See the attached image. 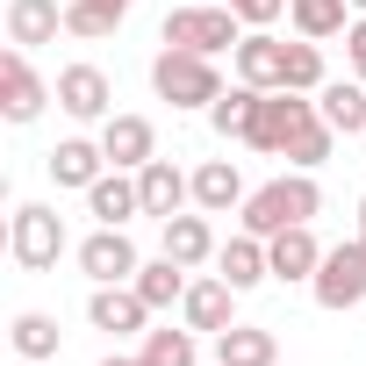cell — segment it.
<instances>
[{"instance_id":"obj_1","label":"cell","mask_w":366,"mask_h":366,"mask_svg":"<svg viewBox=\"0 0 366 366\" xmlns=\"http://www.w3.org/2000/svg\"><path fill=\"white\" fill-rule=\"evenodd\" d=\"M330 122H323V108L309 101V94H287V86H273V94H259V115H252V129H244V144L252 151H266V158H295L302 172H316L323 158H330Z\"/></svg>"},{"instance_id":"obj_2","label":"cell","mask_w":366,"mask_h":366,"mask_svg":"<svg viewBox=\"0 0 366 366\" xmlns=\"http://www.w3.org/2000/svg\"><path fill=\"white\" fill-rule=\"evenodd\" d=\"M323 209V187L295 165L287 179H266L259 194H244V230L252 237H280V230H295V223H309Z\"/></svg>"},{"instance_id":"obj_3","label":"cell","mask_w":366,"mask_h":366,"mask_svg":"<svg viewBox=\"0 0 366 366\" xmlns=\"http://www.w3.org/2000/svg\"><path fill=\"white\" fill-rule=\"evenodd\" d=\"M151 86H158V101H172V108H216V94H223L216 58H202V51H172V44L151 58Z\"/></svg>"},{"instance_id":"obj_4","label":"cell","mask_w":366,"mask_h":366,"mask_svg":"<svg viewBox=\"0 0 366 366\" xmlns=\"http://www.w3.org/2000/svg\"><path fill=\"white\" fill-rule=\"evenodd\" d=\"M8 252H15V266H22V273H51V266H58V252H65V216H58V209H44V202H22V209H15V223H8Z\"/></svg>"},{"instance_id":"obj_5","label":"cell","mask_w":366,"mask_h":366,"mask_svg":"<svg viewBox=\"0 0 366 366\" xmlns=\"http://www.w3.org/2000/svg\"><path fill=\"white\" fill-rule=\"evenodd\" d=\"M309 295H316V309H330V316L359 309V302H366V244H359V237L330 244L323 266H316V280H309Z\"/></svg>"},{"instance_id":"obj_6","label":"cell","mask_w":366,"mask_h":366,"mask_svg":"<svg viewBox=\"0 0 366 366\" xmlns=\"http://www.w3.org/2000/svg\"><path fill=\"white\" fill-rule=\"evenodd\" d=\"M165 44H172V51L223 58V51H237V44H244V29H237V15L216 0V8H172V15H165Z\"/></svg>"},{"instance_id":"obj_7","label":"cell","mask_w":366,"mask_h":366,"mask_svg":"<svg viewBox=\"0 0 366 366\" xmlns=\"http://www.w3.org/2000/svg\"><path fill=\"white\" fill-rule=\"evenodd\" d=\"M51 101H58V86L36 79L29 51H8V58H0V115H8V122H36Z\"/></svg>"},{"instance_id":"obj_8","label":"cell","mask_w":366,"mask_h":366,"mask_svg":"<svg viewBox=\"0 0 366 366\" xmlns=\"http://www.w3.org/2000/svg\"><path fill=\"white\" fill-rule=\"evenodd\" d=\"M79 266H86V280H94V287H122V280H137V266H144V259H137L129 230H108V223H101V230L79 244Z\"/></svg>"},{"instance_id":"obj_9","label":"cell","mask_w":366,"mask_h":366,"mask_svg":"<svg viewBox=\"0 0 366 366\" xmlns=\"http://www.w3.org/2000/svg\"><path fill=\"white\" fill-rule=\"evenodd\" d=\"M58 108H65L72 122H108V108H115L108 72H101V65H65V72H58Z\"/></svg>"},{"instance_id":"obj_10","label":"cell","mask_w":366,"mask_h":366,"mask_svg":"<svg viewBox=\"0 0 366 366\" xmlns=\"http://www.w3.org/2000/svg\"><path fill=\"white\" fill-rule=\"evenodd\" d=\"M86 216L108 223V230H129V216H144V187H137L122 165H108L94 187H86Z\"/></svg>"},{"instance_id":"obj_11","label":"cell","mask_w":366,"mask_h":366,"mask_svg":"<svg viewBox=\"0 0 366 366\" xmlns=\"http://www.w3.org/2000/svg\"><path fill=\"white\" fill-rule=\"evenodd\" d=\"M101 151H108V165L144 172V165L158 158V129H151L144 115H108V122H101Z\"/></svg>"},{"instance_id":"obj_12","label":"cell","mask_w":366,"mask_h":366,"mask_svg":"<svg viewBox=\"0 0 366 366\" xmlns=\"http://www.w3.org/2000/svg\"><path fill=\"white\" fill-rule=\"evenodd\" d=\"M137 187H144V216H179V209H187L194 202V172H179L172 158H151L144 172H137Z\"/></svg>"},{"instance_id":"obj_13","label":"cell","mask_w":366,"mask_h":366,"mask_svg":"<svg viewBox=\"0 0 366 366\" xmlns=\"http://www.w3.org/2000/svg\"><path fill=\"white\" fill-rule=\"evenodd\" d=\"M237 287L216 273V280H187V302H179V316H187V330H209V337H223L237 316Z\"/></svg>"},{"instance_id":"obj_14","label":"cell","mask_w":366,"mask_h":366,"mask_svg":"<svg viewBox=\"0 0 366 366\" xmlns=\"http://www.w3.org/2000/svg\"><path fill=\"white\" fill-rule=\"evenodd\" d=\"M237 79H244V86H259V94L287 86V44H280V36H266V29H252V36L237 44Z\"/></svg>"},{"instance_id":"obj_15","label":"cell","mask_w":366,"mask_h":366,"mask_svg":"<svg viewBox=\"0 0 366 366\" xmlns=\"http://www.w3.org/2000/svg\"><path fill=\"white\" fill-rule=\"evenodd\" d=\"M266 259H273V280H316L323 244H316V230H309V223H295V230L266 237Z\"/></svg>"},{"instance_id":"obj_16","label":"cell","mask_w":366,"mask_h":366,"mask_svg":"<svg viewBox=\"0 0 366 366\" xmlns=\"http://www.w3.org/2000/svg\"><path fill=\"white\" fill-rule=\"evenodd\" d=\"M216 273L237 287V295H252L259 280H273V259H266V237H252V230H237L223 252H216Z\"/></svg>"},{"instance_id":"obj_17","label":"cell","mask_w":366,"mask_h":366,"mask_svg":"<svg viewBox=\"0 0 366 366\" xmlns=\"http://www.w3.org/2000/svg\"><path fill=\"white\" fill-rule=\"evenodd\" d=\"M58 29H65V8H58V0H8V44H15V51L58 44Z\"/></svg>"},{"instance_id":"obj_18","label":"cell","mask_w":366,"mask_h":366,"mask_svg":"<svg viewBox=\"0 0 366 366\" xmlns=\"http://www.w3.org/2000/svg\"><path fill=\"white\" fill-rule=\"evenodd\" d=\"M144 316H151V302H144L129 280H122V287H94V302H86V323H94V330H115V337H122V330H144Z\"/></svg>"},{"instance_id":"obj_19","label":"cell","mask_w":366,"mask_h":366,"mask_svg":"<svg viewBox=\"0 0 366 366\" xmlns=\"http://www.w3.org/2000/svg\"><path fill=\"white\" fill-rule=\"evenodd\" d=\"M194 209H202V216H230V209H244V179H237L230 158L194 165Z\"/></svg>"},{"instance_id":"obj_20","label":"cell","mask_w":366,"mask_h":366,"mask_svg":"<svg viewBox=\"0 0 366 366\" xmlns=\"http://www.w3.org/2000/svg\"><path fill=\"white\" fill-rule=\"evenodd\" d=\"M44 165H51V179H58V187H79V194H86L94 179L108 172V151H101V144H86V137H65Z\"/></svg>"},{"instance_id":"obj_21","label":"cell","mask_w":366,"mask_h":366,"mask_svg":"<svg viewBox=\"0 0 366 366\" xmlns=\"http://www.w3.org/2000/svg\"><path fill=\"white\" fill-rule=\"evenodd\" d=\"M316 108L337 137H366V79H323Z\"/></svg>"},{"instance_id":"obj_22","label":"cell","mask_w":366,"mask_h":366,"mask_svg":"<svg viewBox=\"0 0 366 366\" xmlns=\"http://www.w3.org/2000/svg\"><path fill=\"white\" fill-rule=\"evenodd\" d=\"M165 259H179V266H209L216 259V230H209V216H165Z\"/></svg>"},{"instance_id":"obj_23","label":"cell","mask_w":366,"mask_h":366,"mask_svg":"<svg viewBox=\"0 0 366 366\" xmlns=\"http://www.w3.org/2000/svg\"><path fill=\"white\" fill-rule=\"evenodd\" d=\"M216 359H223V366H273V359H280V337L259 330V323H230V330L216 337Z\"/></svg>"},{"instance_id":"obj_24","label":"cell","mask_w":366,"mask_h":366,"mask_svg":"<svg viewBox=\"0 0 366 366\" xmlns=\"http://www.w3.org/2000/svg\"><path fill=\"white\" fill-rule=\"evenodd\" d=\"M151 309H172V302H187V266H179V259H151V266H137V280H129Z\"/></svg>"},{"instance_id":"obj_25","label":"cell","mask_w":366,"mask_h":366,"mask_svg":"<svg viewBox=\"0 0 366 366\" xmlns=\"http://www.w3.org/2000/svg\"><path fill=\"white\" fill-rule=\"evenodd\" d=\"M345 8H352V0H287V15H295V29H302L309 44H323V36L352 29V22H345Z\"/></svg>"},{"instance_id":"obj_26","label":"cell","mask_w":366,"mask_h":366,"mask_svg":"<svg viewBox=\"0 0 366 366\" xmlns=\"http://www.w3.org/2000/svg\"><path fill=\"white\" fill-rule=\"evenodd\" d=\"M115 22H122V8H108V0H65V36H115Z\"/></svg>"},{"instance_id":"obj_27","label":"cell","mask_w":366,"mask_h":366,"mask_svg":"<svg viewBox=\"0 0 366 366\" xmlns=\"http://www.w3.org/2000/svg\"><path fill=\"white\" fill-rule=\"evenodd\" d=\"M15 352H22V359H58V323H51L44 309H22V316H15Z\"/></svg>"},{"instance_id":"obj_28","label":"cell","mask_w":366,"mask_h":366,"mask_svg":"<svg viewBox=\"0 0 366 366\" xmlns=\"http://www.w3.org/2000/svg\"><path fill=\"white\" fill-rule=\"evenodd\" d=\"M252 115H259V86H237V94H216V108H209V122H216L223 137H244V129H252Z\"/></svg>"},{"instance_id":"obj_29","label":"cell","mask_w":366,"mask_h":366,"mask_svg":"<svg viewBox=\"0 0 366 366\" xmlns=\"http://www.w3.org/2000/svg\"><path fill=\"white\" fill-rule=\"evenodd\" d=\"M144 359L151 366H194V330H144Z\"/></svg>"},{"instance_id":"obj_30","label":"cell","mask_w":366,"mask_h":366,"mask_svg":"<svg viewBox=\"0 0 366 366\" xmlns=\"http://www.w3.org/2000/svg\"><path fill=\"white\" fill-rule=\"evenodd\" d=\"M287 94H323V51L309 36L287 44Z\"/></svg>"},{"instance_id":"obj_31","label":"cell","mask_w":366,"mask_h":366,"mask_svg":"<svg viewBox=\"0 0 366 366\" xmlns=\"http://www.w3.org/2000/svg\"><path fill=\"white\" fill-rule=\"evenodd\" d=\"M223 8H230L237 22H252V29H266V22H273V15L287 8V0H223Z\"/></svg>"},{"instance_id":"obj_32","label":"cell","mask_w":366,"mask_h":366,"mask_svg":"<svg viewBox=\"0 0 366 366\" xmlns=\"http://www.w3.org/2000/svg\"><path fill=\"white\" fill-rule=\"evenodd\" d=\"M345 58H352V72L366 79V15H359V22L345 29Z\"/></svg>"},{"instance_id":"obj_33","label":"cell","mask_w":366,"mask_h":366,"mask_svg":"<svg viewBox=\"0 0 366 366\" xmlns=\"http://www.w3.org/2000/svg\"><path fill=\"white\" fill-rule=\"evenodd\" d=\"M101 366H151V359H101Z\"/></svg>"},{"instance_id":"obj_34","label":"cell","mask_w":366,"mask_h":366,"mask_svg":"<svg viewBox=\"0 0 366 366\" xmlns=\"http://www.w3.org/2000/svg\"><path fill=\"white\" fill-rule=\"evenodd\" d=\"M359 237H366V194H359Z\"/></svg>"},{"instance_id":"obj_35","label":"cell","mask_w":366,"mask_h":366,"mask_svg":"<svg viewBox=\"0 0 366 366\" xmlns=\"http://www.w3.org/2000/svg\"><path fill=\"white\" fill-rule=\"evenodd\" d=\"M108 8H122V15H129V8H137V0H108Z\"/></svg>"},{"instance_id":"obj_36","label":"cell","mask_w":366,"mask_h":366,"mask_svg":"<svg viewBox=\"0 0 366 366\" xmlns=\"http://www.w3.org/2000/svg\"><path fill=\"white\" fill-rule=\"evenodd\" d=\"M352 8H366V0H352Z\"/></svg>"},{"instance_id":"obj_37","label":"cell","mask_w":366,"mask_h":366,"mask_svg":"<svg viewBox=\"0 0 366 366\" xmlns=\"http://www.w3.org/2000/svg\"><path fill=\"white\" fill-rule=\"evenodd\" d=\"M359 244H366V237H359Z\"/></svg>"},{"instance_id":"obj_38","label":"cell","mask_w":366,"mask_h":366,"mask_svg":"<svg viewBox=\"0 0 366 366\" xmlns=\"http://www.w3.org/2000/svg\"><path fill=\"white\" fill-rule=\"evenodd\" d=\"M216 366H223V359H216Z\"/></svg>"}]
</instances>
